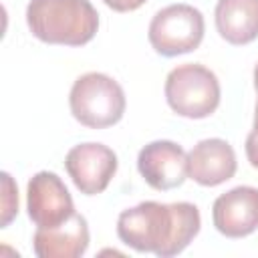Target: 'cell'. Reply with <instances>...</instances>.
<instances>
[{
	"instance_id": "1",
	"label": "cell",
	"mask_w": 258,
	"mask_h": 258,
	"mask_svg": "<svg viewBox=\"0 0 258 258\" xmlns=\"http://www.w3.org/2000/svg\"><path fill=\"white\" fill-rule=\"evenodd\" d=\"M202 216L189 202H141L123 210L117 218L119 240L137 250L151 252L159 258H171L183 252L198 236Z\"/></svg>"
},
{
	"instance_id": "2",
	"label": "cell",
	"mask_w": 258,
	"mask_h": 258,
	"mask_svg": "<svg viewBox=\"0 0 258 258\" xmlns=\"http://www.w3.org/2000/svg\"><path fill=\"white\" fill-rule=\"evenodd\" d=\"M26 24L46 44L83 46L99 30V14L89 0H30Z\"/></svg>"
},
{
	"instance_id": "3",
	"label": "cell",
	"mask_w": 258,
	"mask_h": 258,
	"mask_svg": "<svg viewBox=\"0 0 258 258\" xmlns=\"http://www.w3.org/2000/svg\"><path fill=\"white\" fill-rule=\"evenodd\" d=\"M73 117L89 129H107L123 119L127 99L123 87L105 73L81 75L69 95Z\"/></svg>"
},
{
	"instance_id": "4",
	"label": "cell",
	"mask_w": 258,
	"mask_h": 258,
	"mask_svg": "<svg viewBox=\"0 0 258 258\" xmlns=\"http://www.w3.org/2000/svg\"><path fill=\"white\" fill-rule=\"evenodd\" d=\"M163 91L171 111L187 119L210 117L222 97L216 73L200 62H185L171 69Z\"/></svg>"
},
{
	"instance_id": "5",
	"label": "cell",
	"mask_w": 258,
	"mask_h": 258,
	"mask_svg": "<svg viewBox=\"0 0 258 258\" xmlns=\"http://www.w3.org/2000/svg\"><path fill=\"white\" fill-rule=\"evenodd\" d=\"M206 32L204 14L191 4H169L155 12L147 38L161 56H177L196 50Z\"/></svg>"
},
{
	"instance_id": "6",
	"label": "cell",
	"mask_w": 258,
	"mask_h": 258,
	"mask_svg": "<svg viewBox=\"0 0 258 258\" xmlns=\"http://www.w3.org/2000/svg\"><path fill=\"white\" fill-rule=\"evenodd\" d=\"M117 165V153L111 147L95 141L71 147L64 157V169L69 177L85 196L103 194L115 177Z\"/></svg>"
},
{
	"instance_id": "7",
	"label": "cell",
	"mask_w": 258,
	"mask_h": 258,
	"mask_svg": "<svg viewBox=\"0 0 258 258\" xmlns=\"http://www.w3.org/2000/svg\"><path fill=\"white\" fill-rule=\"evenodd\" d=\"M26 210L36 228H54L75 214V204L54 171H38L26 185Z\"/></svg>"
},
{
	"instance_id": "8",
	"label": "cell",
	"mask_w": 258,
	"mask_h": 258,
	"mask_svg": "<svg viewBox=\"0 0 258 258\" xmlns=\"http://www.w3.org/2000/svg\"><path fill=\"white\" fill-rule=\"evenodd\" d=\"M141 177L157 191L179 187L187 177V155L181 145L169 139L147 143L137 155Z\"/></svg>"
},
{
	"instance_id": "9",
	"label": "cell",
	"mask_w": 258,
	"mask_h": 258,
	"mask_svg": "<svg viewBox=\"0 0 258 258\" xmlns=\"http://www.w3.org/2000/svg\"><path fill=\"white\" fill-rule=\"evenodd\" d=\"M216 230L226 238H244L258 230V187L238 185L218 196L212 206Z\"/></svg>"
},
{
	"instance_id": "10",
	"label": "cell",
	"mask_w": 258,
	"mask_h": 258,
	"mask_svg": "<svg viewBox=\"0 0 258 258\" xmlns=\"http://www.w3.org/2000/svg\"><path fill=\"white\" fill-rule=\"evenodd\" d=\"M236 169V153L226 139H202L187 153V175L204 187H216L232 179Z\"/></svg>"
},
{
	"instance_id": "11",
	"label": "cell",
	"mask_w": 258,
	"mask_h": 258,
	"mask_svg": "<svg viewBox=\"0 0 258 258\" xmlns=\"http://www.w3.org/2000/svg\"><path fill=\"white\" fill-rule=\"evenodd\" d=\"M89 248V224L83 214H73L54 228H36L32 250L38 258H81Z\"/></svg>"
},
{
	"instance_id": "12",
	"label": "cell",
	"mask_w": 258,
	"mask_h": 258,
	"mask_svg": "<svg viewBox=\"0 0 258 258\" xmlns=\"http://www.w3.org/2000/svg\"><path fill=\"white\" fill-rule=\"evenodd\" d=\"M214 20L226 42L248 44L258 38V0H218Z\"/></svg>"
},
{
	"instance_id": "13",
	"label": "cell",
	"mask_w": 258,
	"mask_h": 258,
	"mask_svg": "<svg viewBox=\"0 0 258 258\" xmlns=\"http://www.w3.org/2000/svg\"><path fill=\"white\" fill-rule=\"evenodd\" d=\"M2 218L0 228H8L18 214V187L8 171H2Z\"/></svg>"
},
{
	"instance_id": "14",
	"label": "cell",
	"mask_w": 258,
	"mask_h": 258,
	"mask_svg": "<svg viewBox=\"0 0 258 258\" xmlns=\"http://www.w3.org/2000/svg\"><path fill=\"white\" fill-rule=\"evenodd\" d=\"M256 93H258V89H256ZM246 157H248L250 165L254 169H258V101H256V109H254V125L246 137Z\"/></svg>"
},
{
	"instance_id": "15",
	"label": "cell",
	"mask_w": 258,
	"mask_h": 258,
	"mask_svg": "<svg viewBox=\"0 0 258 258\" xmlns=\"http://www.w3.org/2000/svg\"><path fill=\"white\" fill-rule=\"evenodd\" d=\"M103 2L115 12H131V10L141 8L147 0H103Z\"/></svg>"
},
{
	"instance_id": "16",
	"label": "cell",
	"mask_w": 258,
	"mask_h": 258,
	"mask_svg": "<svg viewBox=\"0 0 258 258\" xmlns=\"http://www.w3.org/2000/svg\"><path fill=\"white\" fill-rule=\"evenodd\" d=\"M254 89H258V64L254 67Z\"/></svg>"
}]
</instances>
